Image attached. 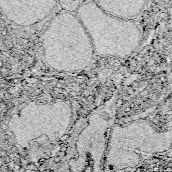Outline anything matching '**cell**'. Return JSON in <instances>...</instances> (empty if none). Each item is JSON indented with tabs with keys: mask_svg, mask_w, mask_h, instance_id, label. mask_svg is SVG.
<instances>
[{
	"mask_svg": "<svg viewBox=\"0 0 172 172\" xmlns=\"http://www.w3.org/2000/svg\"><path fill=\"white\" fill-rule=\"evenodd\" d=\"M59 7L57 0H0V8L6 17L22 26L39 23Z\"/></svg>",
	"mask_w": 172,
	"mask_h": 172,
	"instance_id": "cell-1",
	"label": "cell"
},
{
	"mask_svg": "<svg viewBox=\"0 0 172 172\" xmlns=\"http://www.w3.org/2000/svg\"><path fill=\"white\" fill-rule=\"evenodd\" d=\"M102 10L116 17L132 19L143 12L147 0H91Z\"/></svg>",
	"mask_w": 172,
	"mask_h": 172,
	"instance_id": "cell-2",
	"label": "cell"
},
{
	"mask_svg": "<svg viewBox=\"0 0 172 172\" xmlns=\"http://www.w3.org/2000/svg\"><path fill=\"white\" fill-rule=\"evenodd\" d=\"M85 0H57L61 8L64 10L70 11H75L79 6Z\"/></svg>",
	"mask_w": 172,
	"mask_h": 172,
	"instance_id": "cell-3",
	"label": "cell"
}]
</instances>
